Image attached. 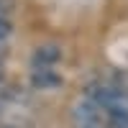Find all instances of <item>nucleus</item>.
<instances>
[{"label": "nucleus", "instance_id": "f03ea898", "mask_svg": "<svg viewBox=\"0 0 128 128\" xmlns=\"http://www.w3.org/2000/svg\"><path fill=\"white\" fill-rule=\"evenodd\" d=\"M62 84V74L56 67H31V87L34 90H54Z\"/></svg>", "mask_w": 128, "mask_h": 128}, {"label": "nucleus", "instance_id": "7ed1b4c3", "mask_svg": "<svg viewBox=\"0 0 128 128\" xmlns=\"http://www.w3.org/2000/svg\"><path fill=\"white\" fill-rule=\"evenodd\" d=\"M59 59H62V49L56 44H44V46H36L31 67H56Z\"/></svg>", "mask_w": 128, "mask_h": 128}, {"label": "nucleus", "instance_id": "423d86ee", "mask_svg": "<svg viewBox=\"0 0 128 128\" xmlns=\"http://www.w3.org/2000/svg\"><path fill=\"white\" fill-rule=\"evenodd\" d=\"M5 102H8V90H3V87H0V113H3Z\"/></svg>", "mask_w": 128, "mask_h": 128}, {"label": "nucleus", "instance_id": "6e6552de", "mask_svg": "<svg viewBox=\"0 0 128 128\" xmlns=\"http://www.w3.org/2000/svg\"><path fill=\"white\" fill-rule=\"evenodd\" d=\"M3 56H5V44H0V64H3Z\"/></svg>", "mask_w": 128, "mask_h": 128}, {"label": "nucleus", "instance_id": "39448f33", "mask_svg": "<svg viewBox=\"0 0 128 128\" xmlns=\"http://www.w3.org/2000/svg\"><path fill=\"white\" fill-rule=\"evenodd\" d=\"M0 18H10V5H8V0H0Z\"/></svg>", "mask_w": 128, "mask_h": 128}, {"label": "nucleus", "instance_id": "f257e3e1", "mask_svg": "<svg viewBox=\"0 0 128 128\" xmlns=\"http://www.w3.org/2000/svg\"><path fill=\"white\" fill-rule=\"evenodd\" d=\"M72 118H74V126H77V128H102L105 113H102L90 98H84L82 102L74 105Z\"/></svg>", "mask_w": 128, "mask_h": 128}, {"label": "nucleus", "instance_id": "0eeeda50", "mask_svg": "<svg viewBox=\"0 0 128 128\" xmlns=\"http://www.w3.org/2000/svg\"><path fill=\"white\" fill-rule=\"evenodd\" d=\"M3 82H5V72H3V64H0V87H3Z\"/></svg>", "mask_w": 128, "mask_h": 128}, {"label": "nucleus", "instance_id": "20e7f679", "mask_svg": "<svg viewBox=\"0 0 128 128\" xmlns=\"http://www.w3.org/2000/svg\"><path fill=\"white\" fill-rule=\"evenodd\" d=\"M13 36V20L0 18V44H8V38Z\"/></svg>", "mask_w": 128, "mask_h": 128}]
</instances>
